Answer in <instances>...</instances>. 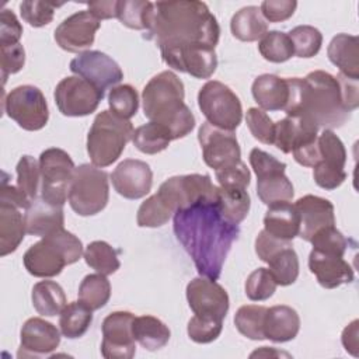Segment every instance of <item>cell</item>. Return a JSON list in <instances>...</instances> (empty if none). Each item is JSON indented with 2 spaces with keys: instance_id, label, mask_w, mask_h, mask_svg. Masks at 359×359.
I'll use <instances>...</instances> for the list:
<instances>
[{
  "instance_id": "6",
  "label": "cell",
  "mask_w": 359,
  "mask_h": 359,
  "mask_svg": "<svg viewBox=\"0 0 359 359\" xmlns=\"http://www.w3.org/2000/svg\"><path fill=\"white\" fill-rule=\"evenodd\" d=\"M133 136L132 122L111 111H101L93 121L87 135V153L95 167H108L115 163Z\"/></svg>"
},
{
  "instance_id": "57",
  "label": "cell",
  "mask_w": 359,
  "mask_h": 359,
  "mask_svg": "<svg viewBox=\"0 0 359 359\" xmlns=\"http://www.w3.org/2000/svg\"><path fill=\"white\" fill-rule=\"evenodd\" d=\"M21 35L22 25L20 24L15 14L8 8H3L0 14V46L20 43Z\"/></svg>"
},
{
  "instance_id": "26",
  "label": "cell",
  "mask_w": 359,
  "mask_h": 359,
  "mask_svg": "<svg viewBox=\"0 0 359 359\" xmlns=\"http://www.w3.org/2000/svg\"><path fill=\"white\" fill-rule=\"evenodd\" d=\"M251 93L264 111H283L289 98L286 79L269 73L255 77L251 86Z\"/></svg>"
},
{
  "instance_id": "22",
  "label": "cell",
  "mask_w": 359,
  "mask_h": 359,
  "mask_svg": "<svg viewBox=\"0 0 359 359\" xmlns=\"http://www.w3.org/2000/svg\"><path fill=\"white\" fill-rule=\"evenodd\" d=\"M309 269L317 282L325 289H335L353 282V269L344 257L311 250L309 255Z\"/></svg>"
},
{
  "instance_id": "11",
  "label": "cell",
  "mask_w": 359,
  "mask_h": 359,
  "mask_svg": "<svg viewBox=\"0 0 359 359\" xmlns=\"http://www.w3.org/2000/svg\"><path fill=\"white\" fill-rule=\"evenodd\" d=\"M156 194L175 213L198 201L217 199V187L206 174L175 175L165 180Z\"/></svg>"
},
{
  "instance_id": "5",
  "label": "cell",
  "mask_w": 359,
  "mask_h": 359,
  "mask_svg": "<svg viewBox=\"0 0 359 359\" xmlns=\"http://www.w3.org/2000/svg\"><path fill=\"white\" fill-rule=\"evenodd\" d=\"M81 254L83 244L79 237L59 229L32 244L25 251L22 262L32 276L52 278L59 275L66 265L77 262Z\"/></svg>"
},
{
  "instance_id": "56",
  "label": "cell",
  "mask_w": 359,
  "mask_h": 359,
  "mask_svg": "<svg viewBox=\"0 0 359 359\" xmlns=\"http://www.w3.org/2000/svg\"><path fill=\"white\" fill-rule=\"evenodd\" d=\"M297 7L294 0H265L261 3L259 10L262 17L269 22H282L290 18Z\"/></svg>"
},
{
  "instance_id": "38",
  "label": "cell",
  "mask_w": 359,
  "mask_h": 359,
  "mask_svg": "<svg viewBox=\"0 0 359 359\" xmlns=\"http://www.w3.org/2000/svg\"><path fill=\"white\" fill-rule=\"evenodd\" d=\"M317 144L320 153L318 165L330 170H344L346 150L342 140L331 129H324L321 135L317 136Z\"/></svg>"
},
{
  "instance_id": "35",
  "label": "cell",
  "mask_w": 359,
  "mask_h": 359,
  "mask_svg": "<svg viewBox=\"0 0 359 359\" xmlns=\"http://www.w3.org/2000/svg\"><path fill=\"white\" fill-rule=\"evenodd\" d=\"M170 132L160 123L147 122L133 130L132 142L144 154H157L165 150L171 142Z\"/></svg>"
},
{
  "instance_id": "61",
  "label": "cell",
  "mask_w": 359,
  "mask_h": 359,
  "mask_svg": "<svg viewBox=\"0 0 359 359\" xmlns=\"http://www.w3.org/2000/svg\"><path fill=\"white\" fill-rule=\"evenodd\" d=\"M0 202L11 203V205H14L20 209H24V210H27L31 205V199L18 187L10 185L7 182V180H3V182H1Z\"/></svg>"
},
{
  "instance_id": "60",
  "label": "cell",
  "mask_w": 359,
  "mask_h": 359,
  "mask_svg": "<svg viewBox=\"0 0 359 359\" xmlns=\"http://www.w3.org/2000/svg\"><path fill=\"white\" fill-rule=\"evenodd\" d=\"M337 80L339 83L341 87V93H342V100L344 104L346 107L348 111H355L359 105V87H358V80L359 79H351L346 77L344 74H338Z\"/></svg>"
},
{
  "instance_id": "42",
  "label": "cell",
  "mask_w": 359,
  "mask_h": 359,
  "mask_svg": "<svg viewBox=\"0 0 359 359\" xmlns=\"http://www.w3.org/2000/svg\"><path fill=\"white\" fill-rule=\"evenodd\" d=\"M153 3L144 0H118L116 18L128 28L149 29Z\"/></svg>"
},
{
  "instance_id": "4",
  "label": "cell",
  "mask_w": 359,
  "mask_h": 359,
  "mask_svg": "<svg viewBox=\"0 0 359 359\" xmlns=\"http://www.w3.org/2000/svg\"><path fill=\"white\" fill-rule=\"evenodd\" d=\"M184 97V83L171 70L151 77L142 93L144 116L163 125L172 140L185 137L195 128V116Z\"/></svg>"
},
{
  "instance_id": "7",
  "label": "cell",
  "mask_w": 359,
  "mask_h": 359,
  "mask_svg": "<svg viewBox=\"0 0 359 359\" xmlns=\"http://www.w3.org/2000/svg\"><path fill=\"white\" fill-rule=\"evenodd\" d=\"M108 174L94 164H81L74 168L67 201L80 216L100 213L108 203Z\"/></svg>"
},
{
  "instance_id": "59",
  "label": "cell",
  "mask_w": 359,
  "mask_h": 359,
  "mask_svg": "<svg viewBox=\"0 0 359 359\" xmlns=\"http://www.w3.org/2000/svg\"><path fill=\"white\" fill-rule=\"evenodd\" d=\"M313 178L320 188L332 191L346 180V172L344 170H330L317 164L313 167Z\"/></svg>"
},
{
  "instance_id": "47",
  "label": "cell",
  "mask_w": 359,
  "mask_h": 359,
  "mask_svg": "<svg viewBox=\"0 0 359 359\" xmlns=\"http://www.w3.org/2000/svg\"><path fill=\"white\" fill-rule=\"evenodd\" d=\"M17 171V187L31 199L38 198L39 191V180H41V168L39 161H36L32 156H22L15 167Z\"/></svg>"
},
{
  "instance_id": "37",
  "label": "cell",
  "mask_w": 359,
  "mask_h": 359,
  "mask_svg": "<svg viewBox=\"0 0 359 359\" xmlns=\"http://www.w3.org/2000/svg\"><path fill=\"white\" fill-rule=\"evenodd\" d=\"M86 264L102 275H112L121 266L118 251L107 241L97 240L90 243L84 250Z\"/></svg>"
},
{
  "instance_id": "45",
  "label": "cell",
  "mask_w": 359,
  "mask_h": 359,
  "mask_svg": "<svg viewBox=\"0 0 359 359\" xmlns=\"http://www.w3.org/2000/svg\"><path fill=\"white\" fill-rule=\"evenodd\" d=\"M172 215V210L165 205V202L154 194L139 206L136 222L139 227H161Z\"/></svg>"
},
{
  "instance_id": "51",
  "label": "cell",
  "mask_w": 359,
  "mask_h": 359,
  "mask_svg": "<svg viewBox=\"0 0 359 359\" xmlns=\"http://www.w3.org/2000/svg\"><path fill=\"white\" fill-rule=\"evenodd\" d=\"M222 330H223V320L202 317L196 314L188 321V327H187L188 337L196 344L213 342L220 335Z\"/></svg>"
},
{
  "instance_id": "27",
  "label": "cell",
  "mask_w": 359,
  "mask_h": 359,
  "mask_svg": "<svg viewBox=\"0 0 359 359\" xmlns=\"http://www.w3.org/2000/svg\"><path fill=\"white\" fill-rule=\"evenodd\" d=\"M264 230L280 240L292 241L300 230V216L296 206L290 202L269 205L264 216Z\"/></svg>"
},
{
  "instance_id": "44",
  "label": "cell",
  "mask_w": 359,
  "mask_h": 359,
  "mask_svg": "<svg viewBox=\"0 0 359 359\" xmlns=\"http://www.w3.org/2000/svg\"><path fill=\"white\" fill-rule=\"evenodd\" d=\"M108 105L112 114L122 119L132 118L139 109V95L130 84H119L109 90Z\"/></svg>"
},
{
  "instance_id": "63",
  "label": "cell",
  "mask_w": 359,
  "mask_h": 359,
  "mask_svg": "<svg viewBox=\"0 0 359 359\" xmlns=\"http://www.w3.org/2000/svg\"><path fill=\"white\" fill-rule=\"evenodd\" d=\"M358 320H353L348 327H345L341 341L346 352L352 353L353 356H358V348H359V339H358Z\"/></svg>"
},
{
  "instance_id": "49",
  "label": "cell",
  "mask_w": 359,
  "mask_h": 359,
  "mask_svg": "<svg viewBox=\"0 0 359 359\" xmlns=\"http://www.w3.org/2000/svg\"><path fill=\"white\" fill-rule=\"evenodd\" d=\"M276 282L268 268H258L252 271L244 285L245 294L252 302H262L269 299L276 290Z\"/></svg>"
},
{
  "instance_id": "52",
  "label": "cell",
  "mask_w": 359,
  "mask_h": 359,
  "mask_svg": "<svg viewBox=\"0 0 359 359\" xmlns=\"http://www.w3.org/2000/svg\"><path fill=\"white\" fill-rule=\"evenodd\" d=\"M247 126L251 135L264 144H273L275 123L264 109L250 108L245 115Z\"/></svg>"
},
{
  "instance_id": "12",
  "label": "cell",
  "mask_w": 359,
  "mask_h": 359,
  "mask_svg": "<svg viewBox=\"0 0 359 359\" xmlns=\"http://www.w3.org/2000/svg\"><path fill=\"white\" fill-rule=\"evenodd\" d=\"M55 102L65 116H86L93 114L104 93L79 76L62 79L55 88Z\"/></svg>"
},
{
  "instance_id": "24",
  "label": "cell",
  "mask_w": 359,
  "mask_h": 359,
  "mask_svg": "<svg viewBox=\"0 0 359 359\" xmlns=\"http://www.w3.org/2000/svg\"><path fill=\"white\" fill-rule=\"evenodd\" d=\"M27 234L45 237L59 229H63L65 215L63 206H55L36 198L31 202L24 213Z\"/></svg>"
},
{
  "instance_id": "53",
  "label": "cell",
  "mask_w": 359,
  "mask_h": 359,
  "mask_svg": "<svg viewBox=\"0 0 359 359\" xmlns=\"http://www.w3.org/2000/svg\"><path fill=\"white\" fill-rule=\"evenodd\" d=\"M250 164L257 174V178H264L272 174L285 172L286 164L279 161L272 154L255 147L250 151Z\"/></svg>"
},
{
  "instance_id": "58",
  "label": "cell",
  "mask_w": 359,
  "mask_h": 359,
  "mask_svg": "<svg viewBox=\"0 0 359 359\" xmlns=\"http://www.w3.org/2000/svg\"><path fill=\"white\" fill-rule=\"evenodd\" d=\"M287 245H292L290 241L280 240L269 234L266 230H261L255 238V252L258 258L264 262H268L278 251Z\"/></svg>"
},
{
  "instance_id": "43",
  "label": "cell",
  "mask_w": 359,
  "mask_h": 359,
  "mask_svg": "<svg viewBox=\"0 0 359 359\" xmlns=\"http://www.w3.org/2000/svg\"><path fill=\"white\" fill-rule=\"evenodd\" d=\"M258 50L265 60L272 63H283L294 55L289 35L282 31L266 32L259 39Z\"/></svg>"
},
{
  "instance_id": "50",
  "label": "cell",
  "mask_w": 359,
  "mask_h": 359,
  "mask_svg": "<svg viewBox=\"0 0 359 359\" xmlns=\"http://www.w3.org/2000/svg\"><path fill=\"white\" fill-rule=\"evenodd\" d=\"M60 6L62 3L25 0L20 4V13L25 22H28L31 27L39 28L48 25L53 20L55 10Z\"/></svg>"
},
{
  "instance_id": "40",
  "label": "cell",
  "mask_w": 359,
  "mask_h": 359,
  "mask_svg": "<svg viewBox=\"0 0 359 359\" xmlns=\"http://www.w3.org/2000/svg\"><path fill=\"white\" fill-rule=\"evenodd\" d=\"M266 264L276 285L289 286L296 282L299 276V258L292 245L278 251Z\"/></svg>"
},
{
  "instance_id": "64",
  "label": "cell",
  "mask_w": 359,
  "mask_h": 359,
  "mask_svg": "<svg viewBox=\"0 0 359 359\" xmlns=\"http://www.w3.org/2000/svg\"><path fill=\"white\" fill-rule=\"evenodd\" d=\"M254 356H289V355L285 353V352L273 351V349H271L268 346H262L261 349H257L255 352L251 353V358H254Z\"/></svg>"
},
{
  "instance_id": "17",
  "label": "cell",
  "mask_w": 359,
  "mask_h": 359,
  "mask_svg": "<svg viewBox=\"0 0 359 359\" xmlns=\"http://www.w3.org/2000/svg\"><path fill=\"white\" fill-rule=\"evenodd\" d=\"M187 300L196 316L224 320L230 300L223 286L208 278H194L187 285Z\"/></svg>"
},
{
  "instance_id": "48",
  "label": "cell",
  "mask_w": 359,
  "mask_h": 359,
  "mask_svg": "<svg viewBox=\"0 0 359 359\" xmlns=\"http://www.w3.org/2000/svg\"><path fill=\"white\" fill-rule=\"evenodd\" d=\"M310 243L313 244V250L344 257L352 240L346 238L339 230H337L335 226H328V227L320 229L311 237Z\"/></svg>"
},
{
  "instance_id": "9",
  "label": "cell",
  "mask_w": 359,
  "mask_h": 359,
  "mask_svg": "<svg viewBox=\"0 0 359 359\" xmlns=\"http://www.w3.org/2000/svg\"><path fill=\"white\" fill-rule=\"evenodd\" d=\"M41 198L55 206H63L67 201L69 185L74 172L72 157L62 149L49 147L39 156Z\"/></svg>"
},
{
  "instance_id": "34",
  "label": "cell",
  "mask_w": 359,
  "mask_h": 359,
  "mask_svg": "<svg viewBox=\"0 0 359 359\" xmlns=\"http://www.w3.org/2000/svg\"><path fill=\"white\" fill-rule=\"evenodd\" d=\"M93 321V310L81 302H72L60 311L59 327L63 337L76 339L83 337Z\"/></svg>"
},
{
  "instance_id": "20",
  "label": "cell",
  "mask_w": 359,
  "mask_h": 359,
  "mask_svg": "<svg viewBox=\"0 0 359 359\" xmlns=\"http://www.w3.org/2000/svg\"><path fill=\"white\" fill-rule=\"evenodd\" d=\"M114 189L126 199L146 196L153 185V172L147 163L136 158L121 161L111 174Z\"/></svg>"
},
{
  "instance_id": "14",
  "label": "cell",
  "mask_w": 359,
  "mask_h": 359,
  "mask_svg": "<svg viewBox=\"0 0 359 359\" xmlns=\"http://www.w3.org/2000/svg\"><path fill=\"white\" fill-rule=\"evenodd\" d=\"M135 316L130 311H114L101 325V355L107 359H130L136 352V341L132 332Z\"/></svg>"
},
{
  "instance_id": "16",
  "label": "cell",
  "mask_w": 359,
  "mask_h": 359,
  "mask_svg": "<svg viewBox=\"0 0 359 359\" xmlns=\"http://www.w3.org/2000/svg\"><path fill=\"white\" fill-rule=\"evenodd\" d=\"M161 59L174 70L188 73L195 79H209L217 67L215 48L189 45L161 49Z\"/></svg>"
},
{
  "instance_id": "32",
  "label": "cell",
  "mask_w": 359,
  "mask_h": 359,
  "mask_svg": "<svg viewBox=\"0 0 359 359\" xmlns=\"http://www.w3.org/2000/svg\"><path fill=\"white\" fill-rule=\"evenodd\" d=\"M31 299L36 313L45 317L60 314L66 306V294L62 286L53 280H41L35 283Z\"/></svg>"
},
{
  "instance_id": "25",
  "label": "cell",
  "mask_w": 359,
  "mask_h": 359,
  "mask_svg": "<svg viewBox=\"0 0 359 359\" xmlns=\"http://www.w3.org/2000/svg\"><path fill=\"white\" fill-rule=\"evenodd\" d=\"M300 330V317L290 306L279 304L266 309L264 318L265 339L287 342L296 338Z\"/></svg>"
},
{
  "instance_id": "3",
  "label": "cell",
  "mask_w": 359,
  "mask_h": 359,
  "mask_svg": "<svg viewBox=\"0 0 359 359\" xmlns=\"http://www.w3.org/2000/svg\"><path fill=\"white\" fill-rule=\"evenodd\" d=\"M289 98L285 107L287 116H300L317 128H341L349 118L339 83L335 76L324 72H310L304 79H286Z\"/></svg>"
},
{
  "instance_id": "23",
  "label": "cell",
  "mask_w": 359,
  "mask_h": 359,
  "mask_svg": "<svg viewBox=\"0 0 359 359\" xmlns=\"http://www.w3.org/2000/svg\"><path fill=\"white\" fill-rule=\"evenodd\" d=\"M318 128L300 116H286L275 123L273 144L282 153H292L294 149L317 140Z\"/></svg>"
},
{
  "instance_id": "46",
  "label": "cell",
  "mask_w": 359,
  "mask_h": 359,
  "mask_svg": "<svg viewBox=\"0 0 359 359\" xmlns=\"http://www.w3.org/2000/svg\"><path fill=\"white\" fill-rule=\"evenodd\" d=\"M287 35L292 41L293 52L299 57H313L321 49L323 35L316 27L299 25L290 29Z\"/></svg>"
},
{
  "instance_id": "41",
  "label": "cell",
  "mask_w": 359,
  "mask_h": 359,
  "mask_svg": "<svg viewBox=\"0 0 359 359\" xmlns=\"http://www.w3.org/2000/svg\"><path fill=\"white\" fill-rule=\"evenodd\" d=\"M266 307L258 304L241 306L234 314V325L238 332L250 339L261 341L264 335V318Z\"/></svg>"
},
{
  "instance_id": "18",
  "label": "cell",
  "mask_w": 359,
  "mask_h": 359,
  "mask_svg": "<svg viewBox=\"0 0 359 359\" xmlns=\"http://www.w3.org/2000/svg\"><path fill=\"white\" fill-rule=\"evenodd\" d=\"M100 27V20L91 15L88 10H81L65 18L56 27L55 41L63 50L77 53L94 43Z\"/></svg>"
},
{
  "instance_id": "62",
  "label": "cell",
  "mask_w": 359,
  "mask_h": 359,
  "mask_svg": "<svg viewBox=\"0 0 359 359\" xmlns=\"http://www.w3.org/2000/svg\"><path fill=\"white\" fill-rule=\"evenodd\" d=\"M88 13L94 15L97 20H108L116 17V8H118V0H109V1H90L87 3Z\"/></svg>"
},
{
  "instance_id": "2",
  "label": "cell",
  "mask_w": 359,
  "mask_h": 359,
  "mask_svg": "<svg viewBox=\"0 0 359 359\" xmlns=\"http://www.w3.org/2000/svg\"><path fill=\"white\" fill-rule=\"evenodd\" d=\"M219 36V22L205 3L196 0L153 3L147 38L156 41L160 50L189 45L215 48Z\"/></svg>"
},
{
  "instance_id": "29",
  "label": "cell",
  "mask_w": 359,
  "mask_h": 359,
  "mask_svg": "<svg viewBox=\"0 0 359 359\" xmlns=\"http://www.w3.org/2000/svg\"><path fill=\"white\" fill-rule=\"evenodd\" d=\"M22 209L0 202V255L6 257L14 252L24 240L25 217L21 213Z\"/></svg>"
},
{
  "instance_id": "39",
  "label": "cell",
  "mask_w": 359,
  "mask_h": 359,
  "mask_svg": "<svg viewBox=\"0 0 359 359\" xmlns=\"http://www.w3.org/2000/svg\"><path fill=\"white\" fill-rule=\"evenodd\" d=\"M293 194V185L285 172L257 180V195L268 206L276 202H289Z\"/></svg>"
},
{
  "instance_id": "55",
  "label": "cell",
  "mask_w": 359,
  "mask_h": 359,
  "mask_svg": "<svg viewBox=\"0 0 359 359\" xmlns=\"http://www.w3.org/2000/svg\"><path fill=\"white\" fill-rule=\"evenodd\" d=\"M0 55H1V79L4 84L10 74H14L24 67L25 50L21 43H15L10 46H0Z\"/></svg>"
},
{
  "instance_id": "54",
  "label": "cell",
  "mask_w": 359,
  "mask_h": 359,
  "mask_svg": "<svg viewBox=\"0 0 359 359\" xmlns=\"http://www.w3.org/2000/svg\"><path fill=\"white\" fill-rule=\"evenodd\" d=\"M215 177L219 187H237L247 189L251 181V172L241 160L233 165L215 170Z\"/></svg>"
},
{
  "instance_id": "19",
  "label": "cell",
  "mask_w": 359,
  "mask_h": 359,
  "mask_svg": "<svg viewBox=\"0 0 359 359\" xmlns=\"http://www.w3.org/2000/svg\"><path fill=\"white\" fill-rule=\"evenodd\" d=\"M18 358H41L52 353L60 344V332L49 321L39 317L28 318L20 332Z\"/></svg>"
},
{
  "instance_id": "28",
  "label": "cell",
  "mask_w": 359,
  "mask_h": 359,
  "mask_svg": "<svg viewBox=\"0 0 359 359\" xmlns=\"http://www.w3.org/2000/svg\"><path fill=\"white\" fill-rule=\"evenodd\" d=\"M328 59L339 69V73L359 79V39L355 35H335L327 49Z\"/></svg>"
},
{
  "instance_id": "10",
  "label": "cell",
  "mask_w": 359,
  "mask_h": 359,
  "mask_svg": "<svg viewBox=\"0 0 359 359\" xmlns=\"http://www.w3.org/2000/svg\"><path fill=\"white\" fill-rule=\"evenodd\" d=\"M4 112L25 130H39L49 119L48 102L42 91L31 84L13 88L3 100Z\"/></svg>"
},
{
  "instance_id": "15",
  "label": "cell",
  "mask_w": 359,
  "mask_h": 359,
  "mask_svg": "<svg viewBox=\"0 0 359 359\" xmlns=\"http://www.w3.org/2000/svg\"><path fill=\"white\" fill-rule=\"evenodd\" d=\"M70 70L102 93L109 87H115L123 79L119 65L100 50H84L79 53V56L72 59Z\"/></svg>"
},
{
  "instance_id": "8",
  "label": "cell",
  "mask_w": 359,
  "mask_h": 359,
  "mask_svg": "<svg viewBox=\"0 0 359 359\" xmlns=\"http://www.w3.org/2000/svg\"><path fill=\"white\" fill-rule=\"evenodd\" d=\"M198 105L206 122L213 126L234 132L241 123L243 107L240 98L230 87L217 80H209L199 88Z\"/></svg>"
},
{
  "instance_id": "30",
  "label": "cell",
  "mask_w": 359,
  "mask_h": 359,
  "mask_svg": "<svg viewBox=\"0 0 359 359\" xmlns=\"http://www.w3.org/2000/svg\"><path fill=\"white\" fill-rule=\"evenodd\" d=\"M230 29L234 38L243 42H254L268 32V22L262 17L259 7L247 6L231 17Z\"/></svg>"
},
{
  "instance_id": "13",
  "label": "cell",
  "mask_w": 359,
  "mask_h": 359,
  "mask_svg": "<svg viewBox=\"0 0 359 359\" xmlns=\"http://www.w3.org/2000/svg\"><path fill=\"white\" fill-rule=\"evenodd\" d=\"M198 140L206 165L213 170L233 165L241 160V150L234 132L205 122L198 130Z\"/></svg>"
},
{
  "instance_id": "36",
  "label": "cell",
  "mask_w": 359,
  "mask_h": 359,
  "mask_svg": "<svg viewBox=\"0 0 359 359\" xmlns=\"http://www.w3.org/2000/svg\"><path fill=\"white\" fill-rule=\"evenodd\" d=\"M111 297V283L102 273H90L84 276L79 286V302L90 310L104 307Z\"/></svg>"
},
{
  "instance_id": "31",
  "label": "cell",
  "mask_w": 359,
  "mask_h": 359,
  "mask_svg": "<svg viewBox=\"0 0 359 359\" xmlns=\"http://www.w3.org/2000/svg\"><path fill=\"white\" fill-rule=\"evenodd\" d=\"M132 332L135 341L147 351H157L167 345L171 332L170 328L154 316H139L133 318Z\"/></svg>"
},
{
  "instance_id": "21",
  "label": "cell",
  "mask_w": 359,
  "mask_h": 359,
  "mask_svg": "<svg viewBox=\"0 0 359 359\" xmlns=\"http://www.w3.org/2000/svg\"><path fill=\"white\" fill-rule=\"evenodd\" d=\"M294 206L300 216L299 237L304 241H310L320 229L335 226L334 205L325 198L304 195L296 201Z\"/></svg>"
},
{
  "instance_id": "33",
  "label": "cell",
  "mask_w": 359,
  "mask_h": 359,
  "mask_svg": "<svg viewBox=\"0 0 359 359\" xmlns=\"http://www.w3.org/2000/svg\"><path fill=\"white\" fill-rule=\"evenodd\" d=\"M217 202L222 215L231 223H241L251 206V199L245 188L237 187H217Z\"/></svg>"
},
{
  "instance_id": "1",
  "label": "cell",
  "mask_w": 359,
  "mask_h": 359,
  "mask_svg": "<svg viewBox=\"0 0 359 359\" xmlns=\"http://www.w3.org/2000/svg\"><path fill=\"white\" fill-rule=\"evenodd\" d=\"M177 240L191 257L201 276L219 279L223 264L238 238V224L229 222L217 199L198 201L174 213Z\"/></svg>"
}]
</instances>
